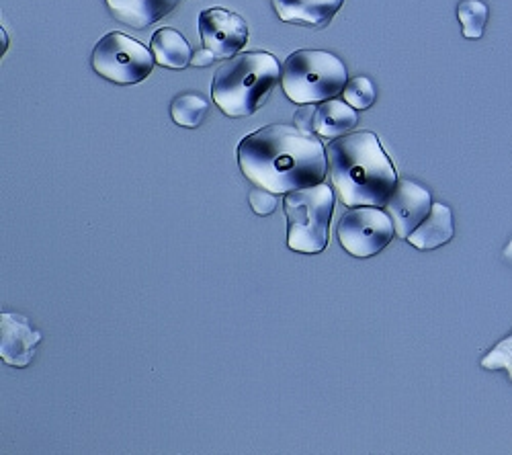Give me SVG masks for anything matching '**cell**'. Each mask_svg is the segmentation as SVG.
Segmentation results:
<instances>
[{"mask_svg": "<svg viewBox=\"0 0 512 455\" xmlns=\"http://www.w3.org/2000/svg\"><path fill=\"white\" fill-rule=\"evenodd\" d=\"M207 101L197 93H183L179 95L173 105H170V117L181 128H199L205 115H207Z\"/></svg>", "mask_w": 512, "mask_h": 455, "instance_id": "cell-16", "label": "cell"}, {"mask_svg": "<svg viewBox=\"0 0 512 455\" xmlns=\"http://www.w3.org/2000/svg\"><path fill=\"white\" fill-rule=\"evenodd\" d=\"M314 109H316V107H312V109H304V111H297V113H295V123H297V128L312 134V119H314Z\"/></svg>", "mask_w": 512, "mask_h": 455, "instance_id": "cell-22", "label": "cell"}, {"mask_svg": "<svg viewBox=\"0 0 512 455\" xmlns=\"http://www.w3.org/2000/svg\"><path fill=\"white\" fill-rule=\"evenodd\" d=\"M39 341L41 335L27 318L13 312L0 316V357L7 365L27 367L35 357Z\"/></svg>", "mask_w": 512, "mask_h": 455, "instance_id": "cell-10", "label": "cell"}, {"mask_svg": "<svg viewBox=\"0 0 512 455\" xmlns=\"http://www.w3.org/2000/svg\"><path fill=\"white\" fill-rule=\"evenodd\" d=\"M181 0H105L113 19L132 29H146L173 13Z\"/></svg>", "mask_w": 512, "mask_h": 455, "instance_id": "cell-11", "label": "cell"}, {"mask_svg": "<svg viewBox=\"0 0 512 455\" xmlns=\"http://www.w3.org/2000/svg\"><path fill=\"white\" fill-rule=\"evenodd\" d=\"M343 99L355 107L357 111L369 109L375 103V87L373 82L365 76H355L347 82V87L343 91Z\"/></svg>", "mask_w": 512, "mask_h": 455, "instance_id": "cell-18", "label": "cell"}, {"mask_svg": "<svg viewBox=\"0 0 512 455\" xmlns=\"http://www.w3.org/2000/svg\"><path fill=\"white\" fill-rule=\"evenodd\" d=\"M455 234V224H453V214L451 208H447L445 203L435 201L431 214L424 218V222L406 238L418 251H433V248H439L447 244Z\"/></svg>", "mask_w": 512, "mask_h": 455, "instance_id": "cell-14", "label": "cell"}, {"mask_svg": "<svg viewBox=\"0 0 512 455\" xmlns=\"http://www.w3.org/2000/svg\"><path fill=\"white\" fill-rule=\"evenodd\" d=\"M482 367L490 369V371H500L504 369L510 382H512V333L502 339L484 359H482Z\"/></svg>", "mask_w": 512, "mask_h": 455, "instance_id": "cell-19", "label": "cell"}, {"mask_svg": "<svg viewBox=\"0 0 512 455\" xmlns=\"http://www.w3.org/2000/svg\"><path fill=\"white\" fill-rule=\"evenodd\" d=\"M238 164L250 183L277 195L324 183L328 173L322 142L285 123H273L242 138Z\"/></svg>", "mask_w": 512, "mask_h": 455, "instance_id": "cell-1", "label": "cell"}, {"mask_svg": "<svg viewBox=\"0 0 512 455\" xmlns=\"http://www.w3.org/2000/svg\"><path fill=\"white\" fill-rule=\"evenodd\" d=\"M343 3L345 0H273V9L283 23L324 27Z\"/></svg>", "mask_w": 512, "mask_h": 455, "instance_id": "cell-12", "label": "cell"}, {"mask_svg": "<svg viewBox=\"0 0 512 455\" xmlns=\"http://www.w3.org/2000/svg\"><path fill=\"white\" fill-rule=\"evenodd\" d=\"M281 70L277 58L261 50L228 58L213 74L211 99L228 117H248L275 91Z\"/></svg>", "mask_w": 512, "mask_h": 455, "instance_id": "cell-3", "label": "cell"}, {"mask_svg": "<svg viewBox=\"0 0 512 455\" xmlns=\"http://www.w3.org/2000/svg\"><path fill=\"white\" fill-rule=\"evenodd\" d=\"M91 64L99 76L115 85H138L152 74L156 58L140 41L111 31L97 41Z\"/></svg>", "mask_w": 512, "mask_h": 455, "instance_id": "cell-6", "label": "cell"}, {"mask_svg": "<svg viewBox=\"0 0 512 455\" xmlns=\"http://www.w3.org/2000/svg\"><path fill=\"white\" fill-rule=\"evenodd\" d=\"M457 19L463 29V37L480 39L488 23V5L482 0H461L457 7Z\"/></svg>", "mask_w": 512, "mask_h": 455, "instance_id": "cell-17", "label": "cell"}, {"mask_svg": "<svg viewBox=\"0 0 512 455\" xmlns=\"http://www.w3.org/2000/svg\"><path fill=\"white\" fill-rule=\"evenodd\" d=\"M199 35L203 48L218 58H234L248 44V25L238 13L216 7L199 15Z\"/></svg>", "mask_w": 512, "mask_h": 455, "instance_id": "cell-8", "label": "cell"}, {"mask_svg": "<svg viewBox=\"0 0 512 455\" xmlns=\"http://www.w3.org/2000/svg\"><path fill=\"white\" fill-rule=\"evenodd\" d=\"M150 50L156 58V64L173 70H183L191 64L189 41L173 27H162L152 35Z\"/></svg>", "mask_w": 512, "mask_h": 455, "instance_id": "cell-15", "label": "cell"}, {"mask_svg": "<svg viewBox=\"0 0 512 455\" xmlns=\"http://www.w3.org/2000/svg\"><path fill=\"white\" fill-rule=\"evenodd\" d=\"M396 234V226L388 212L373 205H361L347 212L338 222V240L345 251L357 259L379 255Z\"/></svg>", "mask_w": 512, "mask_h": 455, "instance_id": "cell-7", "label": "cell"}, {"mask_svg": "<svg viewBox=\"0 0 512 455\" xmlns=\"http://www.w3.org/2000/svg\"><path fill=\"white\" fill-rule=\"evenodd\" d=\"M287 244L291 251L304 255L322 253L330 238L334 212V193L328 185L318 183L285 195Z\"/></svg>", "mask_w": 512, "mask_h": 455, "instance_id": "cell-5", "label": "cell"}, {"mask_svg": "<svg viewBox=\"0 0 512 455\" xmlns=\"http://www.w3.org/2000/svg\"><path fill=\"white\" fill-rule=\"evenodd\" d=\"M326 156L330 181L347 208H383L398 185L390 156L369 130L336 138L326 148Z\"/></svg>", "mask_w": 512, "mask_h": 455, "instance_id": "cell-2", "label": "cell"}, {"mask_svg": "<svg viewBox=\"0 0 512 455\" xmlns=\"http://www.w3.org/2000/svg\"><path fill=\"white\" fill-rule=\"evenodd\" d=\"M357 121V109L351 107L345 99L338 101L334 97L316 105L312 119V134H318L322 138L347 136L355 130Z\"/></svg>", "mask_w": 512, "mask_h": 455, "instance_id": "cell-13", "label": "cell"}, {"mask_svg": "<svg viewBox=\"0 0 512 455\" xmlns=\"http://www.w3.org/2000/svg\"><path fill=\"white\" fill-rule=\"evenodd\" d=\"M216 58H218V56L213 54L211 50L199 48V50H195L193 56H191V66H195V68H205V66L213 64V60H216Z\"/></svg>", "mask_w": 512, "mask_h": 455, "instance_id": "cell-21", "label": "cell"}, {"mask_svg": "<svg viewBox=\"0 0 512 455\" xmlns=\"http://www.w3.org/2000/svg\"><path fill=\"white\" fill-rule=\"evenodd\" d=\"M275 195H277V193H273V191H269V189H265V187L256 185V189H252V191L248 193V203H250L252 212L259 214V216H269V214H273V212L277 210V197H275Z\"/></svg>", "mask_w": 512, "mask_h": 455, "instance_id": "cell-20", "label": "cell"}, {"mask_svg": "<svg viewBox=\"0 0 512 455\" xmlns=\"http://www.w3.org/2000/svg\"><path fill=\"white\" fill-rule=\"evenodd\" d=\"M349 82L343 60L324 50L293 52L281 70V87L295 105H318L338 97Z\"/></svg>", "mask_w": 512, "mask_h": 455, "instance_id": "cell-4", "label": "cell"}, {"mask_svg": "<svg viewBox=\"0 0 512 455\" xmlns=\"http://www.w3.org/2000/svg\"><path fill=\"white\" fill-rule=\"evenodd\" d=\"M433 203L435 201L429 189L404 179L398 181L396 189L392 191L383 208L390 214L396 226V234L400 238H408L424 222V218L431 214Z\"/></svg>", "mask_w": 512, "mask_h": 455, "instance_id": "cell-9", "label": "cell"}]
</instances>
